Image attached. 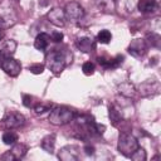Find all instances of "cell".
Returning <instances> with one entry per match:
<instances>
[{
    "label": "cell",
    "instance_id": "4dcf8cb0",
    "mask_svg": "<svg viewBox=\"0 0 161 161\" xmlns=\"http://www.w3.org/2000/svg\"><path fill=\"white\" fill-rule=\"evenodd\" d=\"M84 151L87 155H93L94 153V147L93 146H86L84 147Z\"/></svg>",
    "mask_w": 161,
    "mask_h": 161
},
{
    "label": "cell",
    "instance_id": "5b68a950",
    "mask_svg": "<svg viewBox=\"0 0 161 161\" xmlns=\"http://www.w3.org/2000/svg\"><path fill=\"white\" fill-rule=\"evenodd\" d=\"M63 10H64L65 19L69 20V21H73V23L80 20L84 16V9L77 1H69V3H67Z\"/></svg>",
    "mask_w": 161,
    "mask_h": 161
},
{
    "label": "cell",
    "instance_id": "f546056e",
    "mask_svg": "<svg viewBox=\"0 0 161 161\" xmlns=\"http://www.w3.org/2000/svg\"><path fill=\"white\" fill-rule=\"evenodd\" d=\"M23 103H24V106L25 107H30L31 106V97L30 96H28V94H23Z\"/></svg>",
    "mask_w": 161,
    "mask_h": 161
},
{
    "label": "cell",
    "instance_id": "484cf974",
    "mask_svg": "<svg viewBox=\"0 0 161 161\" xmlns=\"http://www.w3.org/2000/svg\"><path fill=\"white\" fill-rule=\"evenodd\" d=\"M82 70H83V73L86 75H91V74L94 73V64L92 62H86L82 65Z\"/></svg>",
    "mask_w": 161,
    "mask_h": 161
},
{
    "label": "cell",
    "instance_id": "ac0fdd59",
    "mask_svg": "<svg viewBox=\"0 0 161 161\" xmlns=\"http://www.w3.org/2000/svg\"><path fill=\"white\" fill-rule=\"evenodd\" d=\"M49 42H50L49 34H47V33H40V34L36 35V38H35V40H34V47H35L38 50H44V49L48 48Z\"/></svg>",
    "mask_w": 161,
    "mask_h": 161
},
{
    "label": "cell",
    "instance_id": "cb8c5ba5",
    "mask_svg": "<svg viewBox=\"0 0 161 161\" xmlns=\"http://www.w3.org/2000/svg\"><path fill=\"white\" fill-rule=\"evenodd\" d=\"M133 161H145L146 160V151L143 150V148H141V147H138L131 156H130Z\"/></svg>",
    "mask_w": 161,
    "mask_h": 161
},
{
    "label": "cell",
    "instance_id": "9a60e30c",
    "mask_svg": "<svg viewBox=\"0 0 161 161\" xmlns=\"http://www.w3.org/2000/svg\"><path fill=\"white\" fill-rule=\"evenodd\" d=\"M117 89H118V93L122 94V96L126 97V98H133V97L136 96V92H137L136 87H135L132 83H130V82H123V83H121Z\"/></svg>",
    "mask_w": 161,
    "mask_h": 161
},
{
    "label": "cell",
    "instance_id": "5bb4252c",
    "mask_svg": "<svg viewBox=\"0 0 161 161\" xmlns=\"http://www.w3.org/2000/svg\"><path fill=\"white\" fill-rule=\"evenodd\" d=\"M16 42L13 39H8L4 42H0V58L3 57H13L16 50Z\"/></svg>",
    "mask_w": 161,
    "mask_h": 161
},
{
    "label": "cell",
    "instance_id": "8fae6325",
    "mask_svg": "<svg viewBox=\"0 0 161 161\" xmlns=\"http://www.w3.org/2000/svg\"><path fill=\"white\" fill-rule=\"evenodd\" d=\"M147 52V43L145 39H133L128 45V53L135 58H141Z\"/></svg>",
    "mask_w": 161,
    "mask_h": 161
},
{
    "label": "cell",
    "instance_id": "9c48e42d",
    "mask_svg": "<svg viewBox=\"0 0 161 161\" xmlns=\"http://www.w3.org/2000/svg\"><path fill=\"white\" fill-rule=\"evenodd\" d=\"M18 21V15L11 8H5L0 10V28L8 29L15 25Z\"/></svg>",
    "mask_w": 161,
    "mask_h": 161
},
{
    "label": "cell",
    "instance_id": "2e32d148",
    "mask_svg": "<svg viewBox=\"0 0 161 161\" xmlns=\"http://www.w3.org/2000/svg\"><path fill=\"white\" fill-rule=\"evenodd\" d=\"M96 5L99 11L106 14H113L116 11V0H96Z\"/></svg>",
    "mask_w": 161,
    "mask_h": 161
},
{
    "label": "cell",
    "instance_id": "f1b7e54d",
    "mask_svg": "<svg viewBox=\"0 0 161 161\" xmlns=\"http://www.w3.org/2000/svg\"><path fill=\"white\" fill-rule=\"evenodd\" d=\"M49 36H50V40H53L54 43H60L63 40V38H64L60 31H53Z\"/></svg>",
    "mask_w": 161,
    "mask_h": 161
},
{
    "label": "cell",
    "instance_id": "6da1fadb",
    "mask_svg": "<svg viewBox=\"0 0 161 161\" xmlns=\"http://www.w3.org/2000/svg\"><path fill=\"white\" fill-rule=\"evenodd\" d=\"M72 57L65 49L62 48H54L50 49L47 54H45V65L48 67V69H50L53 73L58 74L60 72L64 70L65 65L68 64V58Z\"/></svg>",
    "mask_w": 161,
    "mask_h": 161
},
{
    "label": "cell",
    "instance_id": "44dd1931",
    "mask_svg": "<svg viewBox=\"0 0 161 161\" xmlns=\"http://www.w3.org/2000/svg\"><path fill=\"white\" fill-rule=\"evenodd\" d=\"M108 116H109V119H111V122H112L113 126H118V123L122 122V114H121V112L114 106H109V108H108Z\"/></svg>",
    "mask_w": 161,
    "mask_h": 161
},
{
    "label": "cell",
    "instance_id": "e0dca14e",
    "mask_svg": "<svg viewBox=\"0 0 161 161\" xmlns=\"http://www.w3.org/2000/svg\"><path fill=\"white\" fill-rule=\"evenodd\" d=\"M158 4L156 3V0H138L137 3V8L141 13H152L157 9Z\"/></svg>",
    "mask_w": 161,
    "mask_h": 161
},
{
    "label": "cell",
    "instance_id": "1f68e13d",
    "mask_svg": "<svg viewBox=\"0 0 161 161\" xmlns=\"http://www.w3.org/2000/svg\"><path fill=\"white\" fill-rule=\"evenodd\" d=\"M1 38H3V34H1V33H0V40H1Z\"/></svg>",
    "mask_w": 161,
    "mask_h": 161
},
{
    "label": "cell",
    "instance_id": "ba28073f",
    "mask_svg": "<svg viewBox=\"0 0 161 161\" xmlns=\"http://www.w3.org/2000/svg\"><path fill=\"white\" fill-rule=\"evenodd\" d=\"M28 152V146L24 143H14L13 148L10 151H6L0 156L1 160L5 161H14V160H20L23 158Z\"/></svg>",
    "mask_w": 161,
    "mask_h": 161
},
{
    "label": "cell",
    "instance_id": "ffe728a7",
    "mask_svg": "<svg viewBox=\"0 0 161 161\" xmlns=\"http://www.w3.org/2000/svg\"><path fill=\"white\" fill-rule=\"evenodd\" d=\"M122 59L123 57L122 55H117L116 58H111V59H104V58H98V63L99 65H103L106 68H114L117 67L119 63H122Z\"/></svg>",
    "mask_w": 161,
    "mask_h": 161
},
{
    "label": "cell",
    "instance_id": "7c38bea8",
    "mask_svg": "<svg viewBox=\"0 0 161 161\" xmlns=\"http://www.w3.org/2000/svg\"><path fill=\"white\" fill-rule=\"evenodd\" d=\"M47 19H48L49 23H52L53 25L59 26V28L64 26L65 25V20H67L65 15H64V10L60 9V8H54L50 11H48Z\"/></svg>",
    "mask_w": 161,
    "mask_h": 161
},
{
    "label": "cell",
    "instance_id": "d4e9b609",
    "mask_svg": "<svg viewBox=\"0 0 161 161\" xmlns=\"http://www.w3.org/2000/svg\"><path fill=\"white\" fill-rule=\"evenodd\" d=\"M146 43L151 44V47L158 48L160 47V35L156 34V33H148L147 34V42Z\"/></svg>",
    "mask_w": 161,
    "mask_h": 161
},
{
    "label": "cell",
    "instance_id": "8992f818",
    "mask_svg": "<svg viewBox=\"0 0 161 161\" xmlns=\"http://www.w3.org/2000/svg\"><path fill=\"white\" fill-rule=\"evenodd\" d=\"M160 89H161L160 82L156 80V79H153V78L142 82L137 87V91H138V93L142 97H153V96H156V94L160 93Z\"/></svg>",
    "mask_w": 161,
    "mask_h": 161
},
{
    "label": "cell",
    "instance_id": "30bf717a",
    "mask_svg": "<svg viewBox=\"0 0 161 161\" xmlns=\"http://www.w3.org/2000/svg\"><path fill=\"white\" fill-rule=\"evenodd\" d=\"M79 147L75 145H67L58 152V158L62 161H77L79 158Z\"/></svg>",
    "mask_w": 161,
    "mask_h": 161
},
{
    "label": "cell",
    "instance_id": "7402d4cb",
    "mask_svg": "<svg viewBox=\"0 0 161 161\" xmlns=\"http://www.w3.org/2000/svg\"><path fill=\"white\" fill-rule=\"evenodd\" d=\"M18 141V133L14 131H5L3 133V142L5 145H14Z\"/></svg>",
    "mask_w": 161,
    "mask_h": 161
},
{
    "label": "cell",
    "instance_id": "603a6c76",
    "mask_svg": "<svg viewBox=\"0 0 161 161\" xmlns=\"http://www.w3.org/2000/svg\"><path fill=\"white\" fill-rule=\"evenodd\" d=\"M111 40H112V34L109 30L103 29L97 34V42L101 44H108Z\"/></svg>",
    "mask_w": 161,
    "mask_h": 161
},
{
    "label": "cell",
    "instance_id": "277c9868",
    "mask_svg": "<svg viewBox=\"0 0 161 161\" xmlns=\"http://www.w3.org/2000/svg\"><path fill=\"white\" fill-rule=\"evenodd\" d=\"M24 123H25V117L16 111H6L1 119V126L5 127L6 130L19 128L24 126Z\"/></svg>",
    "mask_w": 161,
    "mask_h": 161
},
{
    "label": "cell",
    "instance_id": "4316f807",
    "mask_svg": "<svg viewBox=\"0 0 161 161\" xmlns=\"http://www.w3.org/2000/svg\"><path fill=\"white\" fill-rule=\"evenodd\" d=\"M29 70L34 74H42L44 72V65L43 64H39V63H35V64H31L29 65Z\"/></svg>",
    "mask_w": 161,
    "mask_h": 161
},
{
    "label": "cell",
    "instance_id": "7a4b0ae2",
    "mask_svg": "<svg viewBox=\"0 0 161 161\" xmlns=\"http://www.w3.org/2000/svg\"><path fill=\"white\" fill-rule=\"evenodd\" d=\"M74 117H75L74 111H72L70 108L64 107V106H58L50 111L48 119L54 126H64V125L69 123L70 121H73Z\"/></svg>",
    "mask_w": 161,
    "mask_h": 161
},
{
    "label": "cell",
    "instance_id": "52a82bcc",
    "mask_svg": "<svg viewBox=\"0 0 161 161\" xmlns=\"http://www.w3.org/2000/svg\"><path fill=\"white\" fill-rule=\"evenodd\" d=\"M0 67L1 69L10 77H16L19 75L20 70H21V65L20 63L14 59L13 57H3L0 59Z\"/></svg>",
    "mask_w": 161,
    "mask_h": 161
},
{
    "label": "cell",
    "instance_id": "3957f363",
    "mask_svg": "<svg viewBox=\"0 0 161 161\" xmlns=\"http://www.w3.org/2000/svg\"><path fill=\"white\" fill-rule=\"evenodd\" d=\"M117 147H118V151L123 156L130 157L140 147V145H138L137 138L133 135L127 133V132H122L119 135V137H118V145H117Z\"/></svg>",
    "mask_w": 161,
    "mask_h": 161
},
{
    "label": "cell",
    "instance_id": "83f0119b",
    "mask_svg": "<svg viewBox=\"0 0 161 161\" xmlns=\"http://www.w3.org/2000/svg\"><path fill=\"white\" fill-rule=\"evenodd\" d=\"M50 107H52V104L39 103V104H36V106L34 107V112H35L36 114H39V113H43V112H45V111H49V109H50Z\"/></svg>",
    "mask_w": 161,
    "mask_h": 161
},
{
    "label": "cell",
    "instance_id": "d6986e66",
    "mask_svg": "<svg viewBox=\"0 0 161 161\" xmlns=\"http://www.w3.org/2000/svg\"><path fill=\"white\" fill-rule=\"evenodd\" d=\"M40 146H42V148H43L44 151H47L48 153H53V152H54V146H55V135H54V133L47 135V136L42 140Z\"/></svg>",
    "mask_w": 161,
    "mask_h": 161
},
{
    "label": "cell",
    "instance_id": "4fadbf2b",
    "mask_svg": "<svg viewBox=\"0 0 161 161\" xmlns=\"http://www.w3.org/2000/svg\"><path fill=\"white\" fill-rule=\"evenodd\" d=\"M75 45L77 48L83 52V53H89L94 49V40L92 36L88 35H83V36H78L75 39Z\"/></svg>",
    "mask_w": 161,
    "mask_h": 161
}]
</instances>
